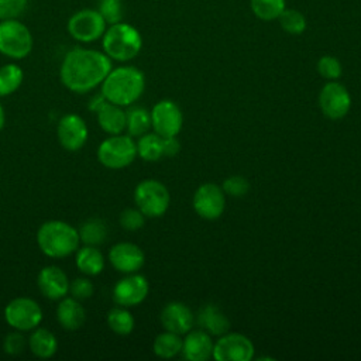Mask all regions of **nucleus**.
<instances>
[{"mask_svg":"<svg viewBox=\"0 0 361 361\" xmlns=\"http://www.w3.org/2000/svg\"><path fill=\"white\" fill-rule=\"evenodd\" d=\"M110 71L111 59L104 52L78 47L63 56L59 78L66 89L83 94L100 86Z\"/></svg>","mask_w":361,"mask_h":361,"instance_id":"f257e3e1","label":"nucleus"},{"mask_svg":"<svg viewBox=\"0 0 361 361\" xmlns=\"http://www.w3.org/2000/svg\"><path fill=\"white\" fill-rule=\"evenodd\" d=\"M100 87V93L107 102L127 107L135 103L144 93L145 78L135 66H117L111 68Z\"/></svg>","mask_w":361,"mask_h":361,"instance_id":"f03ea898","label":"nucleus"},{"mask_svg":"<svg viewBox=\"0 0 361 361\" xmlns=\"http://www.w3.org/2000/svg\"><path fill=\"white\" fill-rule=\"evenodd\" d=\"M79 243L78 228L62 220L45 221L37 231V244L49 258H65L76 252Z\"/></svg>","mask_w":361,"mask_h":361,"instance_id":"7ed1b4c3","label":"nucleus"},{"mask_svg":"<svg viewBox=\"0 0 361 361\" xmlns=\"http://www.w3.org/2000/svg\"><path fill=\"white\" fill-rule=\"evenodd\" d=\"M103 52L113 61L127 62L135 58L142 47L141 34L127 23H116L106 28L102 37Z\"/></svg>","mask_w":361,"mask_h":361,"instance_id":"20e7f679","label":"nucleus"},{"mask_svg":"<svg viewBox=\"0 0 361 361\" xmlns=\"http://www.w3.org/2000/svg\"><path fill=\"white\" fill-rule=\"evenodd\" d=\"M97 161L109 169H123L137 157V144L131 135L116 134L103 140L96 151Z\"/></svg>","mask_w":361,"mask_h":361,"instance_id":"39448f33","label":"nucleus"},{"mask_svg":"<svg viewBox=\"0 0 361 361\" xmlns=\"http://www.w3.org/2000/svg\"><path fill=\"white\" fill-rule=\"evenodd\" d=\"M135 207L145 216L151 219L161 217L166 213L171 195L168 188L157 179H144L134 189Z\"/></svg>","mask_w":361,"mask_h":361,"instance_id":"423d86ee","label":"nucleus"},{"mask_svg":"<svg viewBox=\"0 0 361 361\" xmlns=\"http://www.w3.org/2000/svg\"><path fill=\"white\" fill-rule=\"evenodd\" d=\"M32 35L17 18L0 20V54L11 59H23L32 49Z\"/></svg>","mask_w":361,"mask_h":361,"instance_id":"0eeeda50","label":"nucleus"},{"mask_svg":"<svg viewBox=\"0 0 361 361\" xmlns=\"http://www.w3.org/2000/svg\"><path fill=\"white\" fill-rule=\"evenodd\" d=\"M4 319L14 330L32 331L42 322V309L31 298H14L4 307Z\"/></svg>","mask_w":361,"mask_h":361,"instance_id":"6e6552de","label":"nucleus"},{"mask_svg":"<svg viewBox=\"0 0 361 361\" xmlns=\"http://www.w3.org/2000/svg\"><path fill=\"white\" fill-rule=\"evenodd\" d=\"M107 23L97 10L83 8L72 14L68 21V32L79 42H93L103 37Z\"/></svg>","mask_w":361,"mask_h":361,"instance_id":"1a4fd4ad","label":"nucleus"},{"mask_svg":"<svg viewBox=\"0 0 361 361\" xmlns=\"http://www.w3.org/2000/svg\"><path fill=\"white\" fill-rule=\"evenodd\" d=\"M254 353V344L247 336L227 331L214 343L212 358L216 361H250Z\"/></svg>","mask_w":361,"mask_h":361,"instance_id":"9d476101","label":"nucleus"},{"mask_svg":"<svg viewBox=\"0 0 361 361\" xmlns=\"http://www.w3.org/2000/svg\"><path fill=\"white\" fill-rule=\"evenodd\" d=\"M151 113V128L161 137H176L183 126V114L179 106L164 99L154 104Z\"/></svg>","mask_w":361,"mask_h":361,"instance_id":"9b49d317","label":"nucleus"},{"mask_svg":"<svg viewBox=\"0 0 361 361\" xmlns=\"http://www.w3.org/2000/svg\"><path fill=\"white\" fill-rule=\"evenodd\" d=\"M192 206L199 217L217 220L226 209V193L216 183H203L195 190Z\"/></svg>","mask_w":361,"mask_h":361,"instance_id":"f8f14e48","label":"nucleus"},{"mask_svg":"<svg viewBox=\"0 0 361 361\" xmlns=\"http://www.w3.org/2000/svg\"><path fill=\"white\" fill-rule=\"evenodd\" d=\"M319 107L327 118L340 120L351 109V96L344 85L329 80L319 92Z\"/></svg>","mask_w":361,"mask_h":361,"instance_id":"ddd939ff","label":"nucleus"},{"mask_svg":"<svg viewBox=\"0 0 361 361\" xmlns=\"http://www.w3.org/2000/svg\"><path fill=\"white\" fill-rule=\"evenodd\" d=\"M149 292V283L144 275L126 274L113 288V300L118 306L133 307L141 305Z\"/></svg>","mask_w":361,"mask_h":361,"instance_id":"4468645a","label":"nucleus"},{"mask_svg":"<svg viewBox=\"0 0 361 361\" xmlns=\"http://www.w3.org/2000/svg\"><path fill=\"white\" fill-rule=\"evenodd\" d=\"M89 130L85 120L73 113L65 114L56 126V137L61 147L66 151H79L87 141Z\"/></svg>","mask_w":361,"mask_h":361,"instance_id":"2eb2a0df","label":"nucleus"},{"mask_svg":"<svg viewBox=\"0 0 361 361\" xmlns=\"http://www.w3.org/2000/svg\"><path fill=\"white\" fill-rule=\"evenodd\" d=\"M109 261L111 267L121 274L138 272L145 262L144 251L134 243L123 241L114 244L109 251Z\"/></svg>","mask_w":361,"mask_h":361,"instance_id":"dca6fc26","label":"nucleus"},{"mask_svg":"<svg viewBox=\"0 0 361 361\" xmlns=\"http://www.w3.org/2000/svg\"><path fill=\"white\" fill-rule=\"evenodd\" d=\"M159 320L165 330L183 336L193 329L196 317L189 306H186L183 302L175 300L164 306L159 314Z\"/></svg>","mask_w":361,"mask_h":361,"instance_id":"f3484780","label":"nucleus"},{"mask_svg":"<svg viewBox=\"0 0 361 361\" xmlns=\"http://www.w3.org/2000/svg\"><path fill=\"white\" fill-rule=\"evenodd\" d=\"M68 275L55 265L44 267L37 276L39 292L49 300H59L69 293Z\"/></svg>","mask_w":361,"mask_h":361,"instance_id":"a211bd4d","label":"nucleus"},{"mask_svg":"<svg viewBox=\"0 0 361 361\" xmlns=\"http://www.w3.org/2000/svg\"><path fill=\"white\" fill-rule=\"evenodd\" d=\"M213 345L214 343L207 331L192 329L182 338L180 354L188 361H206L213 355Z\"/></svg>","mask_w":361,"mask_h":361,"instance_id":"6ab92c4d","label":"nucleus"},{"mask_svg":"<svg viewBox=\"0 0 361 361\" xmlns=\"http://www.w3.org/2000/svg\"><path fill=\"white\" fill-rule=\"evenodd\" d=\"M55 314L59 326L68 331H75L80 329L86 320L85 307L80 305V300L72 296H65L59 299Z\"/></svg>","mask_w":361,"mask_h":361,"instance_id":"aec40b11","label":"nucleus"},{"mask_svg":"<svg viewBox=\"0 0 361 361\" xmlns=\"http://www.w3.org/2000/svg\"><path fill=\"white\" fill-rule=\"evenodd\" d=\"M94 114H96L99 127L106 134L116 135V134H123L126 131L127 116H126V110H123L121 106L113 104L106 100Z\"/></svg>","mask_w":361,"mask_h":361,"instance_id":"412c9836","label":"nucleus"},{"mask_svg":"<svg viewBox=\"0 0 361 361\" xmlns=\"http://www.w3.org/2000/svg\"><path fill=\"white\" fill-rule=\"evenodd\" d=\"M197 324L202 330L207 331L210 336H221L228 331L230 320L223 313V310L213 303L204 305L197 313Z\"/></svg>","mask_w":361,"mask_h":361,"instance_id":"4be33fe9","label":"nucleus"},{"mask_svg":"<svg viewBox=\"0 0 361 361\" xmlns=\"http://www.w3.org/2000/svg\"><path fill=\"white\" fill-rule=\"evenodd\" d=\"M76 268L86 276H96L104 269V255L94 245H83L76 250Z\"/></svg>","mask_w":361,"mask_h":361,"instance_id":"5701e85b","label":"nucleus"},{"mask_svg":"<svg viewBox=\"0 0 361 361\" xmlns=\"http://www.w3.org/2000/svg\"><path fill=\"white\" fill-rule=\"evenodd\" d=\"M28 348L30 351L42 360L51 358L55 355L58 350V340L52 331L45 327H35L28 337Z\"/></svg>","mask_w":361,"mask_h":361,"instance_id":"b1692460","label":"nucleus"},{"mask_svg":"<svg viewBox=\"0 0 361 361\" xmlns=\"http://www.w3.org/2000/svg\"><path fill=\"white\" fill-rule=\"evenodd\" d=\"M137 155L147 162H157L164 157V140L157 133H145L138 137Z\"/></svg>","mask_w":361,"mask_h":361,"instance_id":"393cba45","label":"nucleus"},{"mask_svg":"<svg viewBox=\"0 0 361 361\" xmlns=\"http://www.w3.org/2000/svg\"><path fill=\"white\" fill-rule=\"evenodd\" d=\"M78 231H79V238L83 244L94 245V247H99L100 244H103L109 234L104 220L99 217H92L85 220Z\"/></svg>","mask_w":361,"mask_h":361,"instance_id":"a878e982","label":"nucleus"},{"mask_svg":"<svg viewBox=\"0 0 361 361\" xmlns=\"http://www.w3.org/2000/svg\"><path fill=\"white\" fill-rule=\"evenodd\" d=\"M180 350H182V337L168 330L158 334L152 343L154 354L164 360L176 357L178 354H180Z\"/></svg>","mask_w":361,"mask_h":361,"instance_id":"bb28decb","label":"nucleus"},{"mask_svg":"<svg viewBox=\"0 0 361 361\" xmlns=\"http://www.w3.org/2000/svg\"><path fill=\"white\" fill-rule=\"evenodd\" d=\"M126 131L133 138L148 133V130L151 128V113L147 109L134 106L126 111Z\"/></svg>","mask_w":361,"mask_h":361,"instance_id":"cd10ccee","label":"nucleus"},{"mask_svg":"<svg viewBox=\"0 0 361 361\" xmlns=\"http://www.w3.org/2000/svg\"><path fill=\"white\" fill-rule=\"evenodd\" d=\"M107 326L118 336H127L134 330L135 322L131 312L124 306H116L107 313Z\"/></svg>","mask_w":361,"mask_h":361,"instance_id":"c85d7f7f","label":"nucleus"},{"mask_svg":"<svg viewBox=\"0 0 361 361\" xmlns=\"http://www.w3.org/2000/svg\"><path fill=\"white\" fill-rule=\"evenodd\" d=\"M24 79L23 69L17 63H6L0 68V97L13 94Z\"/></svg>","mask_w":361,"mask_h":361,"instance_id":"c756f323","label":"nucleus"},{"mask_svg":"<svg viewBox=\"0 0 361 361\" xmlns=\"http://www.w3.org/2000/svg\"><path fill=\"white\" fill-rule=\"evenodd\" d=\"M251 8L259 20L271 21L285 10V0H251Z\"/></svg>","mask_w":361,"mask_h":361,"instance_id":"7c9ffc66","label":"nucleus"},{"mask_svg":"<svg viewBox=\"0 0 361 361\" xmlns=\"http://www.w3.org/2000/svg\"><path fill=\"white\" fill-rule=\"evenodd\" d=\"M279 23L281 27L289 32V34H302L306 28V20L303 17L302 13H299L298 10H292V8H285L281 14H279Z\"/></svg>","mask_w":361,"mask_h":361,"instance_id":"2f4dec72","label":"nucleus"},{"mask_svg":"<svg viewBox=\"0 0 361 361\" xmlns=\"http://www.w3.org/2000/svg\"><path fill=\"white\" fill-rule=\"evenodd\" d=\"M97 11L107 24H116L123 20L124 8L121 0H99Z\"/></svg>","mask_w":361,"mask_h":361,"instance_id":"473e14b6","label":"nucleus"},{"mask_svg":"<svg viewBox=\"0 0 361 361\" xmlns=\"http://www.w3.org/2000/svg\"><path fill=\"white\" fill-rule=\"evenodd\" d=\"M317 72L327 80H336L343 73V66L336 56L324 55L317 61Z\"/></svg>","mask_w":361,"mask_h":361,"instance_id":"72a5a7b5","label":"nucleus"},{"mask_svg":"<svg viewBox=\"0 0 361 361\" xmlns=\"http://www.w3.org/2000/svg\"><path fill=\"white\" fill-rule=\"evenodd\" d=\"M221 189L226 195L231 197H243L248 193L250 190V182L240 175H233L224 179Z\"/></svg>","mask_w":361,"mask_h":361,"instance_id":"f704fd0d","label":"nucleus"},{"mask_svg":"<svg viewBox=\"0 0 361 361\" xmlns=\"http://www.w3.org/2000/svg\"><path fill=\"white\" fill-rule=\"evenodd\" d=\"M120 226L127 231H137L142 228L145 223V216L137 207H128L120 214Z\"/></svg>","mask_w":361,"mask_h":361,"instance_id":"c9c22d12","label":"nucleus"},{"mask_svg":"<svg viewBox=\"0 0 361 361\" xmlns=\"http://www.w3.org/2000/svg\"><path fill=\"white\" fill-rule=\"evenodd\" d=\"M28 6V0H0V20L17 18Z\"/></svg>","mask_w":361,"mask_h":361,"instance_id":"e433bc0d","label":"nucleus"},{"mask_svg":"<svg viewBox=\"0 0 361 361\" xmlns=\"http://www.w3.org/2000/svg\"><path fill=\"white\" fill-rule=\"evenodd\" d=\"M94 292V286L87 278H76L69 283V293L78 300L89 299Z\"/></svg>","mask_w":361,"mask_h":361,"instance_id":"4c0bfd02","label":"nucleus"},{"mask_svg":"<svg viewBox=\"0 0 361 361\" xmlns=\"http://www.w3.org/2000/svg\"><path fill=\"white\" fill-rule=\"evenodd\" d=\"M25 344L28 345V341L25 340V337L23 336V331H18V330H14L11 333H8L3 341V348H4V353L8 354V355H17L20 354Z\"/></svg>","mask_w":361,"mask_h":361,"instance_id":"58836bf2","label":"nucleus"},{"mask_svg":"<svg viewBox=\"0 0 361 361\" xmlns=\"http://www.w3.org/2000/svg\"><path fill=\"white\" fill-rule=\"evenodd\" d=\"M164 140V157H173L180 151V142L176 137H162Z\"/></svg>","mask_w":361,"mask_h":361,"instance_id":"ea45409f","label":"nucleus"},{"mask_svg":"<svg viewBox=\"0 0 361 361\" xmlns=\"http://www.w3.org/2000/svg\"><path fill=\"white\" fill-rule=\"evenodd\" d=\"M106 102V97L102 94V93H99V94H96V96H93L92 97V100L89 102V110H92L93 113H96L100 107H102V104Z\"/></svg>","mask_w":361,"mask_h":361,"instance_id":"a19ab883","label":"nucleus"},{"mask_svg":"<svg viewBox=\"0 0 361 361\" xmlns=\"http://www.w3.org/2000/svg\"><path fill=\"white\" fill-rule=\"evenodd\" d=\"M4 123H6L4 109H3V106H1V103H0V131H1V130H3V127H4Z\"/></svg>","mask_w":361,"mask_h":361,"instance_id":"79ce46f5","label":"nucleus"}]
</instances>
